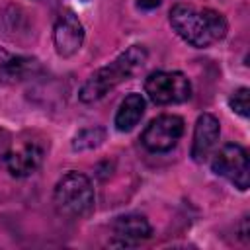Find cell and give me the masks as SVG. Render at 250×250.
I'll return each mask as SVG.
<instances>
[{"instance_id": "52a82bcc", "label": "cell", "mask_w": 250, "mask_h": 250, "mask_svg": "<svg viewBox=\"0 0 250 250\" xmlns=\"http://www.w3.org/2000/svg\"><path fill=\"white\" fill-rule=\"evenodd\" d=\"M53 43L61 57H72L84 43V27L72 10L61 12L53 27Z\"/></svg>"}, {"instance_id": "9a60e30c", "label": "cell", "mask_w": 250, "mask_h": 250, "mask_svg": "<svg viewBox=\"0 0 250 250\" xmlns=\"http://www.w3.org/2000/svg\"><path fill=\"white\" fill-rule=\"evenodd\" d=\"M160 2L162 0H137V6L141 10H154V8L160 6Z\"/></svg>"}, {"instance_id": "7a4b0ae2", "label": "cell", "mask_w": 250, "mask_h": 250, "mask_svg": "<svg viewBox=\"0 0 250 250\" xmlns=\"http://www.w3.org/2000/svg\"><path fill=\"white\" fill-rule=\"evenodd\" d=\"M146 57H148V53H146V49L143 45H131L115 61H111L109 64L102 66L98 72H94L84 82V86L78 92L80 102L94 104V102L102 100L115 86H119L127 78H131L146 62Z\"/></svg>"}, {"instance_id": "9c48e42d", "label": "cell", "mask_w": 250, "mask_h": 250, "mask_svg": "<svg viewBox=\"0 0 250 250\" xmlns=\"http://www.w3.org/2000/svg\"><path fill=\"white\" fill-rule=\"evenodd\" d=\"M219 135H221V125L217 117L211 113H201L193 129V141H191V152H189L191 158L195 162L207 160V156H211L213 148L217 146Z\"/></svg>"}, {"instance_id": "3957f363", "label": "cell", "mask_w": 250, "mask_h": 250, "mask_svg": "<svg viewBox=\"0 0 250 250\" xmlns=\"http://www.w3.org/2000/svg\"><path fill=\"white\" fill-rule=\"evenodd\" d=\"M94 188L88 176L82 172H68L64 174L53 191V203L59 215L70 217V219H80L86 217L94 209Z\"/></svg>"}, {"instance_id": "8992f818", "label": "cell", "mask_w": 250, "mask_h": 250, "mask_svg": "<svg viewBox=\"0 0 250 250\" xmlns=\"http://www.w3.org/2000/svg\"><path fill=\"white\" fill-rule=\"evenodd\" d=\"M182 135L184 119L180 115H160L145 127L141 143L150 152H168L178 145Z\"/></svg>"}, {"instance_id": "4fadbf2b", "label": "cell", "mask_w": 250, "mask_h": 250, "mask_svg": "<svg viewBox=\"0 0 250 250\" xmlns=\"http://www.w3.org/2000/svg\"><path fill=\"white\" fill-rule=\"evenodd\" d=\"M104 141H105V129L104 127H88V129H82L74 137L72 148L74 150H90V148L100 146Z\"/></svg>"}, {"instance_id": "ba28073f", "label": "cell", "mask_w": 250, "mask_h": 250, "mask_svg": "<svg viewBox=\"0 0 250 250\" xmlns=\"http://www.w3.org/2000/svg\"><path fill=\"white\" fill-rule=\"evenodd\" d=\"M43 156H45L43 145H39L35 141H25V143H20L18 146H14L12 150H8L4 156V162L12 176L27 178L39 170V166L43 164Z\"/></svg>"}, {"instance_id": "30bf717a", "label": "cell", "mask_w": 250, "mask_h": 250, "mask_svg": "<svg viewBox=\"0 0 250 250\" xmlns=\"http://www.w3.org/2000/svg\"><path fill=\"white\" fill-rule=\"evenodd\" d=\"M39 72V62L31 57L10 53L0 47V84H18Z\"/></svg>"}, {"instance_id": "7c38bea8", "label": "cell", "mask_w": 250, "mask_h": 250, "mask_svg": "<svg viewBox=\"0 0 250 250\" xmlns=\"http://www.w3.org/2000/svg\"><path fill=\"white\" fill-rule=\"evenodd\" d=\"M143 115H145V98L137 92H131L119 104V109L115 113V129L127 133L135 129V125L141 121Z\"/></svg>"}, {"instance_id": "6da1fadb", "label": "cell", "mask_w": 250, "mask_h": 250, "mask_svg": "<svg viewBox=\"0 0 250 250\" xmlns=\"http://www.w3.org/2000/svg\"><path fill=\"white\" fill-rule=\"evenodd\" d=\"M170 25L188 45L197 49L219 43L229 29L223 14L211 8H197L193 4H176L170 10Z\"/></svg>"}, {"instance_id": "277c9868", "label": "cell", "mask_w": 250, "mask_h": 250, "mask_svg": "<svg viewBox=\"0 0 250 250\" xmlns=\"http://www.w3.org/2000/svg\"><path fill=\"white\" fill-rule=\"evenodd\" d=\"M145 92L156 105H170L189 100L191 84L188 76L178 70H154L145 80Z\"/></svg>"}, {"instance_id": "5b68a950", "label": "cell", "mask_w": 250, "mask_h": 250, "mask_svg": "<svg viewBox=\"0 0 250 250\" xmlns=\"http://www.w3.org/2000/svg\"><path fill=\"white\" fill-rule=\"evenodd\" d=\"M211 170L217 176L229 180L240 191H246L248 186H250V162H248V154L236 143H227V145H223L215 152V156L211 160Z\"/></svg>"}, {"instance_id": "5bb4252c", "label": "cell", "mask_w": 250, "mask_h": 250, "mask_svg": "<svg viewBox=\"0 0 250 250\" xmlns=\"http://www.w3.org/2000/svg\"><path fill=\"white\" fill-rule=\"evenodd\" d=\"M229 105L234 113H238L240 117H248V109H250V92L248 88H238L236 92H232V96L229 98Z\"/></svg>"}, {"instance_id": "8fae6325", "label": "cell", "mask_w": 250, "mask_h": 250, "mask_svg": "<svg viewBox=\"0 0 250 250\" xmlns=\"http://www.w3.org/2000/svg\"><path fill=\"white\" fill-rule=\"evenodd\" d=\"M111 229H113L117 246H135L141 240H146L152 232L146 217H143L139 213H129V215L117 217L113 221Z\"/></svg>"}]
</instances>
